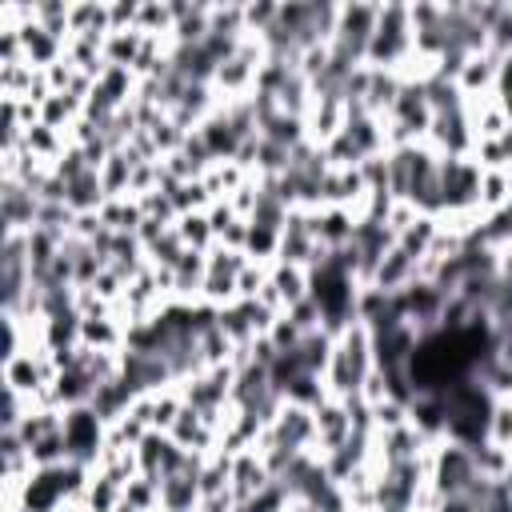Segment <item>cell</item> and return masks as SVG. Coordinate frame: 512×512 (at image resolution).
Here are the masks:
<instances>
[{
	"label": "cell",
	"mask_w": 512,
	"mask_h": 512,
	"mask_svg": "<svg viewBox=\"0 0 512 512\" xmlns=\"http://www.w3.org/2000/svg\"><path fill=\"white\" fill-rule=\"evenodd\" d=\"M64 448H68V460L72 464H88L100 448V416L92 412V404H76L64 412Z\"/></svg>",
	"instance_id": "1"
}]
</instances>
